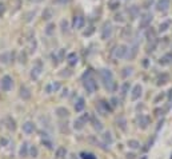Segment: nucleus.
<instances>
[{"label": "nucleus", "instance_id": "obj_46", "mask_svg": "<svg viewBox=\"0 0 172 159\" xmlns=\"http://www.w3.org/2000/svg\"><path fill=\"white\" fill-rule=\"evenodd\" d=\"M61 30H63V32H67L68 31V30H67V27H68V24H67V22H65V20H61Z\"/></svg>", "mask_w": 172, "mask_h": 159}, {"label": "nucleus", "instance_id": "obj_47", "mask_svg": "<svg viewBox=\"0 0 172 159\" xmlns=\"http://www.w3.org/2000/svg\"><path fill=\"white\" fill-rule=\"evenodd\" d=\"M95 31V30H93V27H89V30H88V31H85L84 32V36H89L92 34V32Z\"/></svg>", "mask_w": 172, "mask_h": 159}, {"label": "nucleus", "instance_id": "obj_19", "mask_svg": "<svg viewBox=\"0 0 172 159\" xmlns=\"http://www.w3.org/2000/svg\"><path fill=\"white\" fill-rule=\"evenodd\" d=\"M55 114H56L59 118H68L69 117V111L65 108V107H57Z\"/></svg>", "mask_w": 172, "mask_h": 159}, {"label": "nucleus", "instance_id": "obj_37", "mask_svg": "<svg viewBox=\"0 0 172 159\" xmlns=\"http://www.w3.org/2000/svg\"><path fill=\"white\" fill-rule=\"evenodd\" d=\"M30 155L32 156V158H38L39 156V150L36 146H31L30 147Z\"/></svg>", "mask_w": 172, "mask_h": 159}, {"label": "nucleus", "instance_id": "obj_17", "mask_svg": "<svg viewBox=\"0 0 172 159\" xmlns=\"http://www.w3.org/2000/svg\"><path fill=\"white\" fill-rule=\"evenodd\" d=\"M168 82H169V75L165 74V72H163L161 75H159V76H157L156 84L157 86H164V84H167Z\"/></svg>", "mask_w": 172, "mask_h": 159}, {"label": "nucleus", "instance_id": "obj_11", "mask_svg": "<svg viewBox=\"0 0 172 159\" xmlns=\"http://www.w3.org/2000/svg\"><path fill=\"white\" fill-rule=\"evenodd\" d=\"M169 0H157L156 3V9L159 12H167L169 9Z\"/></svg>", "mask_w": 172, "mask_h": 159}, {"label": "nucleus", "instance_id": "obj_28", "mask_svg": "<svg viewBox=\"0 0 172 159\" xmlns=\"http://www.w3.org/2000/svg\"><path fill=\"white\" fill-rule=\"evenodd\" d=\"M84 120L81 119V118H77V119H75V122H73V128H75V130H77V131H79V130H83V128H84Z\"/></svg>", "mask_w": 172, "mask_h": 159}, {"label": "nucleus", "instance_id": "obj_6", "mask_svg": "<svg viewBox=\"0 0 172 159\" xmlns=\"http://www.w3.org/2000/svg\"><path fill=\"white\" fill-rule=\"evenodd\" d=\"M152 13H149V12H147V13H144V15L140 18V23H139V28L140 30H145V28H148L149 26H151V22H152Z\"/></svg>", "mask_w": 172, "mask_h": 159}, {"label": "nucleus", "instance_id": "obj_48", "mask_svg": "<svg viewBox=\"0 0 172 159\" xmlns=\"http://www.w3.org/2000/svg\"><path fill=\"white\" fill-rule=\"evenodd\" d=\"M115 20H116V22H124L122 13H120V15H116V16H115Z\"/></svg>", "mask_w": 172, "mask_h": 159}, {"label": "nucleus", "instance_id": "obj_36", "mask_svg": "<svg viewBox=\"0 0 172 159\" xmlns=\"http://www.w3.org/2000/svg\"><path fill=\"white\" fill-rule=\"evenodd\" d=\"M132 71H134V68H132V67H126V68H123L122 76H123V78H128V76L132 74Z\"/></svg>", "mask_w": 172, "mask_h": 159}, {"label": "nucleus", "instance_id": "obj_42", "mask_svg": "<svg viewBox=\"0 0 172 159\" xmlns=\"http://www.w3.org/2000/svg\"><path fill=\"white\" fill-rule=\"evenodd\" d=\"M19 62L22 63V64H26V63H27V54H26V52H22V54H20Z\"/></svg>", "mask_w": 172, "mask_h": 159}, {"label": "nucleus", "instance_id": "obj_9", "mask_svg": "<svg viewBox=\"0 0 172 159\" xmlns=\"http://www.w3.org/2000/svg\"><path fill=\"white\" fill-rule=\"evenodd\" d=\"M42 71H43V64H42V62H40V60H38V62H36V64H35V66L32 67V70H31V78L36 80V79L40 76Z\"/></svg>", "mask_w": 172, "mask_h": 159}, {"label": "nucleus", "instance_id": "obj_45", "mask_svg": "<svg viewBox=\"0 0 172 159\" xmlns=\"http://www.w3.org/2000/svg\"><path fill=\"white\" fill-rule=\"evenodd\" d=\"M80 118H81L83 120H84V123H85V124H87L88 120H91V117H89V114H88V113H85L84 115H83V117H80Z\"/></svg>", "mask_w": 172, "mask_h": 159}, {"label": "nucleus", "instance_id": "obj_3", "mask_svg": "<svg viewBox=\"0 0 172 159\" xmlns=\"http://www.w3.org/2000/svg\"><path fill=\"white\" fill-rule=\"evenodd\" d=\"M12 87H13V79L9 76V75H4L1 80H0V88L8 92V91H11Z\"/></svg>", "mask_w": 172, "mask_h": 159}, {"label": "nucleus", "instance_id": "obj_2", "mask_svg": "<svg viewBox=\"0 0 172 159\" xmlns=\"http://www.w3.org/2000/svg\"><path fill=\"white\" fill-rule=\"evenodd\" d=\"M83 86H84L85 91L88 94H93L97 91L99 86H97V82L95 80V78L92 76V70H88L84 75H83Z\"/></svg>", "mask_w": 172, "mask_h": 159}, {"label": "nucleus", "instance_id": "obj_33", "mask_svg": "<svg viewBox=\"0 0 172 159\" xmlns=\"http://www.w3.org/2000/svg\"><path fill=\"white\" fill-rule=\"evenodd\" d=\"M80 158L81 159H97L95 156V154H92V152H87V151L80 152Z\"/></svg>", "mask_w": 172, "mask_h": 159}, {"label": "nucleus", "instance_id": "obj_23", "mask_svg": "<svg viewBox=\"0 0 172 159\" xmlns=\"http://www.w3.org/2000/svg\"><path fill=\"white\" fill-rule=\"evenodd\" d=\"M91 123H92V126H93V128L97 130V131H101V130H103V124H101V122L96 117H91Z\"/></svg>", "mask_w": 172, "mask_h": 159}, {"label": "nucleus", "instance_id": "obj_4", "mask_svg": "<svg viewBox=\"0 0 172 159\" xmlns=\"http://www.w3.org/2000/svg\"><path fill=\"white\" fill-rule=\"evenodd\" d=\"M96 108H97V111H99L101 115H107V114L112 113V106L110 102H105V100H100L99 103H97V106H96Z\"/></svg>", "mask_w": 172, "mask_h": 159}, {"label": "nucleus", "instance_id": "obj_1", "mask_svg": "<svg viewBox=\"0 0 172 159\" xmlns=\"http://www.w3.org/2000/svg\"><path fill=\"white\" fill-rule=\"evenodd\" d=\"M99 75H100V79H101V82H103L104 87H105V90H108V91H115V90L118 88V86H116V82H115L114 79V74H112L111 70H108V68H101V70L99 71Z\"/></svg>", "mask_w": 172, "mask_h": 159}, {"label": "nucleus", "instance_id": "obj_53", "mask_svg": "<svg viewBox=\"0 0 172 159\" xmlns=\"http://www.w3.org/2000/svg\"><path fill=\"white\" fill-rule=\"evenodd\" d=\"M127 158H128V159H134L135 155H134V154H128V155H127Z\"/></svg>", "mask_w": 172, "mask_h": 159}, {"label": "nucleus", "instance_id": "obj_10", "mask_svg": "<svg viewBox=\"0 0 172 159\" xmlns=\"http://www.w3.org/2000/svg\"><path fill=\"white\" fill-rule=\"evenodd\" d=\"M142 94H143V88H142V86L140 84H136L132 88V91H131V99L132 100H138V99H140V96H142Z\"/></svg>", "mask_w": 172, "mask_h": 159}, {"label": "nucleus", "instance_id": "obj_43", "mask_svg": "<svg viewBox=\"0 0 172 159\" xmlns=\"http://www.w3.org/2000/svg\"><path fill=\"white\" fill-rule=\"evenodd\" d=\"M110 103H111V106H112V108H116L119 106V99L118 98H111V100H110Z\"/></svg>", "mask_w": 172, "mask_h": 159}, {"label": "nucleus", "instance_id": "obj_54", "mask_svg": "<svg viewBox=\"0 0 172 159\" xmlns=\"http://www.w3.org/2000/svg\"><path fill=\"white\" fill-rule=\"evenodd\" d=\"M168 92H169V100H171V99H172V88H171V90H169Z\"/></svg>", "mask_w": 172, "mask_h": 159}, {"label": "nucleus", "instance_id": "obj_40", "mask_svg": "<svg viewBox=\"0 0 172 159\" xmlns=\"http://www.w3.org/2000/svg\"><path fill=\"white\" fill-rule=\"evenodd\" d=\"M54 31H55V24L54 23H50L48 26H47V28H46V34L48 36H51L52 34H54Z\"/></svg>", "mask_w": 172, "mask_h": 159}, {"label": "nucleus", "instance_id": "obj_32", "mask_svg": "<svg viewBox=\"0 0 172 159\" xmlns=\"http://www.w3.org/2000/svg\"><path fill=\"white\" fill-rule=\"evenodd\" d=\"M169 26H171V22H169V20H165V22H163V23L159 26V31H160V32H165L169 28Z\"/></svg>", "mask_w": 172, "mask_h": 159}, {"label": "nucleus", "instance_id": "obj_38", "mask_svg": "<svg viewBox=\"0 0 172 159\" xmlns=\"http://www.w3.org/2000/svg\"><path fill=\"white\" fill-rule=\"evenodd\" d=\"M108 7H110V9H116V8L120 7V1L119 0H112V1L108 3Z\"/></svg>", "mask_w": 172, "mask_h": 159}, {"label": "nucleus", "instance_id": "obj_50", "mask_svg": "<svg viewBox=\"0 0 172 159\" xmlns=\"http://www.w3.org/2000/svg\"><path fill=\"white\" fill-rule=\"evenodd\" d=\"M163 98H164V94H160V95H159V96L155 99V103H159V100H160V99H163Z\"/></svg>", "mask_w": 172, "mask_h": 159}, {"label": "nucleus", "instance_id": "obj_44", "mask_svg": "<svg viewBox=\"0 0 172 159\" xmlns=\"http://www.w3.org/2000/svg\"><path fill=\"white\" fill-rule=\"evenodd\" d=\"M42 143L44 144V146H46L47 148H52V142H51V140H48V139H46V138H44V139H42Z\"/></svg>", "mask_w": 172, "mask_h": 159}, {"label": "nucleus", "instance_id": "obj_21", "mask_svg": "<svg viewBox=\"0 0 172 159\" xmlns=\"http://www.w3.org/2000/svg\"><path fill=\"white\" fill-rule=\"evenodd\" d=\"M13 59V54H9V52H5V54H1L0 55V62L4 63V64H8ZM13 62V60H12Z\"/></svg>", "mask_w": 172, "mask_h": 159}, {"label": "nucleus", "instance_id": "obj_12", "mask_svg": "<svg viewBox=\"0 0 172 159\" xmlns=\"http://www.w3.org/2000/svg\"><path fill=\"white\" fill-rule=\"evenodd\" d=\"M23 132H26L27 135H30V134H34V131L36 130V126H35L34 122H26V123H23Z\"/></svg>", "mask_w": 172, "mask_h": 159}, {"label": "nucleus", "instance_id": "obj_24", "mask_svg": "<svg viewBox=\"0 0 172 159\" xmlns=\"http://www.w3.org/2000/svg\"><path fill=\"white\" fill-rule=\"evenodd\" d=\"M136 54H138V44L135 43V44L131 47V48H128V54H127V58L131 60V59H134L135 56H136Z\"/></svg>", "mask_w": 172, "mask_h": 159}, {"label": "nucleus", "instance_id": "obj_31", "mask_svg": "<svg viewBox=\"0 0 172 159\" xmlns=\"http://www.w3.org/2000/svg\"><path fill=\"white\" fill-rule=\"evenodd\" d=\"M156 47H157V40L156 39L151 40V42H149V44H148V47H147V52H148V54L153 52V51L156 50Z\"/></svg>", "mask_w": 172, "mask_h": 159}, {"label": "nucleus", "instance_id": "obj_22", "mask_svg": "<svg viewBox=\"0 0 172 159\" xmlns=\"http://www.w3.org/2000/svg\"><path fill=\"white\" fill-rule=\"evenodd\" d=\"M67 62H68L69 66H76L77 62H79V59H77V55L75 52H71V54L67 56Z\"/></svg>", "mask_w": 172, "mask_h": 159}, {"label": "nucleus", "instance_id": "obj_26", "mask_svg": "<svg viewBox=\"0 0 172 159\" xmlns=\"http://www.w3.org/2000/svg\"><path fill=\"white\" fill-rule=\"evenodd\" d=\"M101 138H103V140H104V143L105 144H112L114 143V138H112V134L110 131H105L101 135Z\"/></svg>", "mask_w": 172, "mask_h": 159}, {"label": "nucleus", "instance_id": "obj_7", "mask_svg": "<svg viewBox=\"0 0 172 159\" xmlns=\"http://www.w3.org/2000/svg\"><path fill=\"white\" fill-rule=\"evenodd\" d=\"M127 54H128V47L124 46V44H120L114 50V56L116 59L127 58Z\"/></svg>", "mask_w": 172, "mask_h": 159}, {"label": "nucleus", "instance_id": "obj_51", "mask_svg": "<svg viewBox=\"0 0 172 159\" xmlns=\"http://www.w3.org/2000/svg\"><path fill=\"white\" fill-rule=\"evenodd\" d=\"M4 11H5V8H4V4H0V16L4 13Z\"/></svg>", "mask_w": 172, "mask_h": 159}, {"label": "nucleus", "instance_id": "obj_14", "mask_svg": "<svg viewBox=\"0 0 172 159\" xmlns=\"http://www.w3.org/2000/svg\"><path fill=\"white\" fill-rule=\"evenodd\" d=\"M83 26H84V18L81 15H75L72 22V27L79 30V28H83Z\"/></svg>", "mask_w": 172, "mask_h": 159}, {"label": "nucleus", "instance_id": "obj_8", "mask_svg": "<svg viewBox=\"0 0 172 159\" xmlns=\"http://www.w3.org/2000/svg\"><path fill=\"white\" fill-rule=\"evenodd\" d=\"M151 124V119H149L148 115H144V114H140L138 117V126L142 130H145Z\"/></svg>", "mask_w": 172, "mask_h": 159}, {"label": "nucleus", "instance_id": "obj_16", "mask_svg": "<svg viewBox=\"0 0 172 159\" xmlns=\"http://www.w3.org/2000/svg\"><path fill=\"white\" fill-rule=\"evenodd\" d=\"M28 154H30V146H28V142H23L22 146H20L19 155L22 156V158H26V156H28Z\"/></svg>", "mask_w": 172, "mask_h": 159}, {"label": "nucleus", "instance_id": "obj_52", "mask_svg": "<svg viewBox=\"0 0 172 159\" xmlns=\"http://www.w3.org/2000/svg\"><path fill=\"white\" fill-rule=\"evenodd\" d=\"M57 3H60V4H65V3H68L69 0H56Z\"/></svg>", "mask_w": 172, "mask_h": 159}, {"label": "nucleus", "instance_id": "obj_13", "mask_svg": "<svg viewBox=\"0 0 172 159\" xmlns=\"http://www.w3.org/2000/svg\"><path fill=\"white\" fill-rule=\"evenodd\" d=\"M159 64L160 66H169L172 64V52H167L159 59Z\"/></svg>", "mask_w": 172, "mask_h": 159}, {"label": "nucleus", "instance_id": "obj_29", "mask_svg": "<svg viewBox=\"0 0 172 159\" xmlns=\"http://www.w3.org/2000/svg\"><path fill=\"white\" fill-rule=\"evenodd\" d=\"M128 147L132 148V150H138V148H140V142L136 139H130L128 140Z\"/></svg>", "mask_w": 172, "mask_h": 159}, {"label": "nucleus", "instance_id": "obj_20", "mask_svg": "<svg viewBox=\"0 0 172 159\" xmlns=\"http://www.w3.org/2000/svg\"><path fill=\"white\" fill-rule=\"evenodd\" d=\"M5 123H7V128L9 130V131H15L16 130V120L13 119L12 117H7V119H5Z\"/></svg>", "mask_w": 172, "mask_h": 159}, {"label": "nucleus", "instance_id": "obj_18", "mask_svg": "<svg viewBox=\"0 0 172 159\" xmlns=\"http://www.w3.org/2000/svg\"><path fill=\"white\" fill-rule=\"evenodd\" d=\"M85 107V100H84V98H79L76 100V103H75V111L76 113H81L83 110H84Z\"/></svg>", "mask_w": 172, "mask_h": 159}, {"label": "nucleus", "instance_id": "obj_55", "mask_svg": "<svg viewBox=\"0 0 172 159\" xmlns=\"http://www.w3.org/2000/svg\"><path fill=\"white\" fill-rule=\"evenodd\" d=\"M31 1H35V3H39V1H42V0H31Z\"/></svg>", "mask_w": 172, "mask_h": 159}, {"label": "nucleus", "instance_id": "obj_25", "mask_svg": "<svg viewBox=\"0 0 172 159\" xmlns=\"http://www.w3.org/2000/svg\"><path fill=\"white\" fill-rule=\"evenodd\" d=\"M60 88V83H52V84H48L46 87V91H47V94H51V92H56L57 90Z\"/></svg>", "mask_w": 172, "mask_h": 159}, {"label": "nucleus", "instance_id": "obj_5", "mask_svg": "<svg viewBox=\"0 0 172 159\" xmlns=\"http://www.w3.org/2000/svg\"><path fill=\"white\" fill-rule=\"evenodd\" d=\"M112 32H114V28H112V24L110 22H105L103 24V28H101V39L107 40L112 36Z\"/></svg>", "mask_w": 172, "mask_h": 159}, {"label": "nucleus", "instance_id": "obj_27", "mask_svg": "<svg viewBox=\"0 0 172 159\" xmlns=\"http://www.w3.org/2000/svg\"><path fill=\"white\" fill-rule=\"evenodd\" d=\"M139 12H140V9H139L138 5H132V7L128 9V13H130L131 19H136L138 15H139Z\"/></svg>", "mask_w": 172, "mask_h": 159}, {"label": "nucleus", "instance_id": "obj_39", "mask_svg": "<svg viewBox=\"0 0 172 159\" xmlns=\"http://www.w3.org/2000/svg\"><path fill=\"white\" fill-rule=\"evenodd\" d=\"M126 124H127V122H126V119H124V118H119V119H118V126L122 128L123 131H126V128H127Z\"/></svg>", "mask_w": 172, "mask_h": 159}, {"label": "nucleus", "instance_id": "obj_30", "mask_svg": "<svg viewBox=\"0 0 172 159\" xmlns=\"http://www.w3.org/2000/svg\"><path fill=\"white\" fill-rule=\"evenodd\" d=\"M55 155H56L57 159L64 158V156L67 155V148H65V147H59V148L56 150V154H55Z\"/></svg>", "mask_w": 172, "mask_h": 159}, {"label": "nucleus", "instance_id": "obj_35", "mask_svg": "<svg viewBox=\"0 0 172 159\" xmlns=\"http://www.w3.org/2000/svg\"><path fill=\"white\" fill-rule=\"evenodd\" d=\"M145 36H147V39H148V42H151V40L156 39V32H155V31L152 30V28H151V30H148V31H147Z\"/></svg>", "mask_w": 172, "mask_h": 159}, {"label": "nucleus", "instance_id": "obj_15", "mask_svg": "<svg viewBox=\"0 0 172 159\" xmlns=\"http://www.w3.org/2000/svg\"><path fill=\"white\" fill-rule=\"evenodd\" d=\"M31 90L28 88L27 86H22V88H20V98L23 99V100H28L31 99Z\"/></svg>", "mask_w": 172, "mask_h": 159}, {"label": "nucleus", "instance_id": "obj_34", "mask_svg": "<svg viewBox=\"0 0 172 159\" xmlns=\"http://www.w3.org/2000/svg\"><path fill=\"white\" fill-rule=\"evenodd\" d=\"M128 92H130V83L126 82V83H123V86H122V96L124 98Z\"/></svg>", "mask_w": 172, "mask_h": 159}, {"label": "nucleus", "instance_id": "obj_49", "mask_svg": "<svg viewBox=\"0 0 172 159\" xmlns=\"http://www.w3.org/2000/svg\"><path fill=\"white\" fill-rule=\"evenodd\" d=\"M7 143H8V140L5 139V138H1V139H0V144H1V146H5Z\"/></svg>", "mask_w": 172, "mask_h": 159}, {"label": "nucleus", "instance_id": "obj_41", "mask_svg": "<svg viewBox=\"0 0 172 159\" xmlns=\"http://www.w3.org/2000/svg\"><path fill=\"white\" fill-rule=\"evenodd\" d=\"M51 18H52V11H51V9H46L44 13H43V19H44V20H50Z\"/></svg>", "mask_w": 172, "mask_h": 159}]
</instances>
